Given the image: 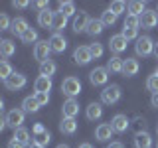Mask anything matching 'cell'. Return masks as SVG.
I'll use <instances>...</instances> for the list:
<instances>
[{
	"instance_id": "816d5d0a",
	"label": "cell",
	"mask_w": 158,
	"mask_h": 148,
	"mask_svg": "<svg viewBox=\"0 0 158 148\" xmlns=\"http://www.w3.org/2000/svg\"><path fill=\"white\" fill-rule=\"evenodd\" d=\"M154 56H156V59H158V42H156V46H154Z\"/></svg>"
},
{
	"instance_id": "ac0fdd59",
	"label": "cell",
	"mask_w": 158,
	"mask_h": 148,
	"mask_svg": "<svg viewBox=\"0 0 158 148\" xmlns=\"http://www.w3.org/2000/svg\"><path fill=\"white\" fill-rule=\"evenodd\" d=\"M156 24H158V14L154 12V10H146V12L140 16V26L142 28L150 30V28H154Z\"/></svg>"
},
{
	"instance_id": "30bf717a",
	"label": "cell",
	"mask_w": 158,
	"mask_h": 148,
	"mask_svg": "<svg viewBox=\"0 0 158 148\" xmlns=\"http://www.w3.org/2000/svg\"><path fill=\"white\" fill-rule=\"evenodd\" d=\"M61 113H63V118H75V115L79 113V103L75 99H67L61 107Z\"/></svg>"
},
{
	"instance_id": "8fae6325",
	"label": "cell",
	"mask_w": 158,
	"mask_h": 148,
	"mask_svg": "<svg viewBox=\"0 0 158 148\" xmlns=\"http://www.w3.org/2000/svg\"><path fill=\"white\" fill-rule=\"evenodd\" d=\"M49 46H52V51L56 53H63L67 47V39L61 36V34H53L52 38H49Z\"/></svg>"
},
{
	"instance_id": "11a10c76",
	"label": "cell",
	"mask_w": 158,
	"mask_h": 148,
	"mask_svg": "<svg viewBox=\"0 0 158 148\" xmlns=\"http://www.w3.org/2000/svg\"><path fill=\"white\" fill-rule=\"evenodd\" d=\"M156 132H158V128H156Z\"/></svg>"
},
{
	"instance_id": "bcb514c9",
	"label": "cell",
	"mask_w": 158,
	"mask_h": 148,
	"mask_svg": "<svg viewBox=\"0 0 158 148\" xmlns=\"http://www.w3.org/2000/svg\"><path fill=\"white\" fill-rule=\"evenodd\" d=\"M30 2H26V0H18V2H12V6L14 8H26Z\"/></svg>"
},
{
	"instance_id": "f5cc1de1",
	"label": "cell",
	"mask_w": 158,
	"mask_h": 148,
	"mask_svg": "<svg viewBox=\"0 0 158 148\" xmlns=\"http://www.w3.org/2000/svg\"><path fill=\"white\" fill-rule=\"evenodd\" d=\"M56 148H69V146H67V144H57Z\"/></svg>"
},
{
	"instance_id": "8d00e7d4",
	"label": "cell",
	"mask_w": 158,
	"mask_h": 148,
	"mask_svg": "<svg viewBox=\"0 0 158 148\" xmlns=\"http://www.w3.org/2000/svg\"><path fill=\"white\" fill-rule=\"evenodd\" d=\"M22 42H24V43H34V42L38 43V32H36V30H32V28H30L28 32L22 36Z\"/></svg>"
},
{
	"instance_id": "52a82bcc",
	"label": "cell",
	"mask_w": 158,
	"mask_h": 148,
	"mask_svg": "<svg viewBox=\"0 0 158 148\" xmlns=\"http://www.w3.org/2000/svg\"><path fill=\"white\" fill-rule=\"evenodd\" d=\"M89 81H91V85H105L109 81L107 67H95L91 73H89Z\"/></svg>"
},
{
	"instance_id": "e575fe53",
	"label": "cell",
	"mask_w": 158,
	"mask_h": 148,
	"mask_svg": "<svg viewBox=\"0 0 158 148\" xmlns=\"http://www.w3.org/2000/svg\"><path fill=\"white\" fill-rule=\"evenodd\" d=\"M12 67H10V63L6 61V59H4V61H0V77H2L4 79V81H6V79L10 77V75H12Z\"/></svg>"
},
{
	"instance_id": "2e32d148",
	"label": "cell",
	"mask_w": 158,
	"mask_h": 148,
	"mask_svg": "<svg viewBox=\"0 0 158 148\" xmlns=\"http://www.w3.org/2000/svg\"><path fill=\"white\" fill-rule=\"evenodd\" d=\"M113 126L111 125H107V122H103V125H99L97 128H95V138L99 142H107L109 138H111V134H113Z\"/></svg>"
},
{
	"instance_id": "f907efd6",
	"label": "cell",
	"mask_w": 158,
	"mask_h": 148,
	"mask_svg": "<svg viewBox=\"0 0 158 148\" xmlns=\"http://www.w3.org/2000/svg\"><path fill=\"white\" fill-rule=\"evenodd\" d=\"M28 148H44V146H40V144H36V142H32V144H28Z\"/></svg>"
},
{
	"instance_id": "6da1fadb",
	"label": "cell",
	"mask_w": 158,
	"mask_h": 148,
	"mask_svg": "<svg viewBox=\"0 0 158 148\" xmlns=\"http://www.w3.org/2000/svg\"><path fill=\"white\" fill-rule=\"evenodd\" d=\"M61 93L67 99H75L81 93V81L77 77H65L61 83Z\"/></svg>"
},
{
	"instance_id": "44dd1931",
	"label": "cell",
	"mask_w": 158,
	"mask_h": 148,
	"mask_svg": "<svg viewBox=\"0 0 158 148\" xmlns=\"http://www.w3.org/2000/svg\"><path fill=\"white\" fill-rule=\"evenodd\" d=\"M59 130H61L63 134H75L77 121H75V118H63V121L59 122Z\"/></svg>"
},
{
	"instance_id": "7c38bea8",
	"label": "cell",
	"mask_w": 158,
	"mask_h": 148,
	"mask_svg": "<svg viewBox=\"0 0 158 148\" xmlns=\"http://www.w3.org/2000/svg\"><path fill=\"white\" fill-rule=\"evenodd\" d=\"M111 126H113V130L115 132H127L128 130V118H127V115H115L113 117V121H111Z\"/></svg>"
},
{
	"instance_id": "5bb4252c",
	"label": "cell",
	"mask_w": 158,
	"mask_h": 148,
	"mask_svg": "<svg viewBox=\"0 0 158 148\" xmlns=\"http://www.w3.org/2000/svg\"><path fill=\"white\" fill-rule=\"evenodd\" d=\"M89 22H91V18L87 16L85 12H79L75 18H73V32H85L87 26H89Z\"/></svg>"
},
{
	"instance_id": "d4e9b609",
	"label": "cell",
	"mask_w": 158,
	"mask_h": 148,
	"mask_svg": "<svg viewBox=\"0 0 158 148\" xmlns=\"http://www.w3.org/2000/svg\"><path fill=\"white\" fill-rule=\"evenodd\" d=\"M56 69H57V65L52 61V59H48V61L40 63V75H44V77H52L53 73H56Z\"/></svg>"
},
{
	"instance_id": "8992f818",
	"label": "cell",
	"mask_w": 158,
	"mask_h": 148,
	"mask_svg": "<svg viewBox=\"0 0 158 148\" xmlns=\"http://www.w3.org/2000/svg\"><path fill=\"white\" fill-rule=\"evenodd\" d=\"M49 51H52V46H49L48 39H42V42H38L36 46H34V57H36L40 63H44V61L49 59Z\"/></svg>"
},
{
	"instance_id": "9f6ffc18",
	"label": "cell",
	"mask_w": 158,
	"mask_h": 148,
	"mask_svg": "<svg viewBox=\"0 0 158 148\" xmlns=\"http://www.w3.org/2000/svg\"><path fill=\"white\" fill-rule=\"evenodd\" d=\"M156 148H158V144H156Z\"/></svg>"
},
{
	"instance_id": "f35d334b",
	"label": "cell",
	"mask_w": 158,
	"mask_h": 148,
	"mask_svg": "<svg viewBox=\"0 0 158 148\" xmlns=\"http://www.w3.org/2000/svg\"><path fill=\"white\" fill-rule=\"evenodd\" d=\"M89 51H91V56L97 59V57H101V56H103V46L95 42V43H91V46H89Z\"/></svg>"
},
{
	"instance_id": "9a60e30c",
	"label": "cell",
	"mask_w": 158,
	"mask_h": 148,
	"mask_svg": "<svg viewBox=\"0 0 158 148\" xmlns=\"http://www.w3.org/2000/svg\"><path fill=\"white\" fill-rule=\"evenodd\" d=\"M138 69H140V65H138V61L135 57H127L125 63H123V75L125 77H132L138 73Z\"/></svg>"
},
{
	"instance_id": "ffe728a7",
	"label": "cell",
	"mask_w": 158,
	"mask_h": 148,
	"mask_svg": "<svg viewBox=\"0 0 158 148\" xmlns=\"http://www.w3.org/2000/svg\"><path fill=\"white\" fill-rule=\"evenodd\" d=\"M135 146L136 148H150L152 146V138L148 132H136V136H135Z\"/></svg>"
},
{
	"instance_id": "4dcf8cb0",
	"label": "cell",
	"mask_w": 158,
	"mask_h": 148,
	"mask_svg": "<svg viewBox=\"0 0 158 148\" xmlns=\"http://www.w3.org/2000/svg\"><path fill=\"white\" fill-rule=\"evenodd\" d=\"M117 18H118V16H117V14H113V12H111V10H109V8H107V10H105V12H103V16H101V22H103V24H105V26H113V24H115V22H117Z\"/></svg>"
},
{
	"instance_id": "e0dca14e",
	"label": "cell",
	"mask_w": 158,
	"mask_h": 148,
	"mask_svg": "<svg viewBox=\"0 0 158 148\" xmlns=\"http://www.w3.org/2000/svg\"><path fill=\"white\" fill-rule=\"evenodd\" d=\"M53 18H56V12H52L49 8L42 10V12L38 14V24L42 28H52L53 26Z\"/></svg>"
},
{
	"instance_id": "7bdbcfd3",
	"label": "cell",
	"mask_w": 158,
	"mask_h": 148,
	"mask_svg": "<svg viewBox=\"0 0 158 148\" xmlns=\"http://www.w3.org/2000/svg\"><path fill=\"white\" fill-rule=\"evenodd\" d=\"M8 148H26V144H22V142L16 140V138H12V140L8 142Z\"/></svg>"
},
{
	"instance_id": "d6986e66",
	"label": "cell",
	"mask_w": 158,
	"mask_h": 148,
	"mask_svg": "<svg viewBox=\"0 0 158 148\" xmlns=\"http://www.w3.org/2000/svg\"><path fill=\"white\" fill-rule=\"evenodd\" d=\"M49 89H52V77L40 75L36 79V83H34V91L36 93H49Z\"/></svg>"
},
{
	"instance_id": "7a4b0ae2",
	"label": "cell",
	"mask_w": 158,
	"mask_h": 148,
	"mask_svg": "<svg viewBox=\"0 0 158 148\" xmlns=\"http://www.w3.org/2000/svg\"><path fill=\"white\" fill-rule=\"evenodd\" d=\"M154 46L156 43L152 42V38L150 36H142V38H138L136 39V56H142V57H146V56H150V53H154Z\"/></svg>"
},
{
	"instance_id": "ab89813d",
	"label": "cell",
	"mask_w": 158,
	"mask_h": 148,
	"mask_svg": "<svg viewBox=\"0 0 158 148\" xmlns=\"http://www.w3.org/2000/svg\"><path fill=\"white\" fill-rule=\"evenodd\" d=\"M123 36H125V39L128 42V39H138V30H132V28H123Z\"/></svg>"
},
{
	"instance_id": "f546056e",
	"label": "cell",
	"mask_w": 158,
	"mask_h": 148,
	"mask_svg": "<svg viewBox=\"0 0 158 148\" xmlns=\"http://www.w3.org/2000/svg\"><path fill=\"white\" fill-rule=\"evenodd\" d=\"M57 12H61L63 14V16H77V10H75V4H73V2H59V10H57Z\"/></svg>"
},
{
	"instance_id": "7402d4cb",
	"label": "cell",
	"mask_w": 158,
	"mask_h": 148,
	"mask_svg": "<svg viewBox=\"0 0 158 148\" xmlns=\"http://www.w3.org/2000/svg\"><path fill=\"white\" fill-rule=\"evenodd\" d=\"M85 115H87L89 121H97V118H101V117H103V107H101V103H91V105L87 107Z\"/></svg>"
},
{
	"instance_id": "4316f807",
	"label": "cell",
	"mask_w": 158,
	"mask_h": 148,
	"mask_svg": "<svg viewBox=\"0 0 158 148\" xmlns=\"http://www.w3.org/2000/svg\"><path fill=\"white\" fill-rule=\"evenodd\" d=\"M65 26H67V16H63L61 12H56V18H53V26H52V30H56V34H59Z\"/></svg>"
},
{
	"instance_id": "cb8c5ba5",
	"label": "cell",
	"mask_w": 158,
	"mask_h": 148,
	"mask_svg": "<svg viewBox=\"0 0 158 148\" xmlns=\"http://www.w3.org/2000/svg\"><path fill=\"white\" fill-rule=\"evenodd\" d=\"M22 111L24 113H38L40 111V103L36 101V97H26L22 101Z\"/></svg>"
},
{
	"instance_id": "9c48e42d",
	"label": "cell",
	"mask_w": 158,
	"mask_h": 148,
	"mask_svg": "<svg viewBox=\"0 0 158 148\" xmlns=\"http://www.w3.org/2000/svg\"><path fill=\"white\" fill-rule=\"evenodd\" d=\"M127 39L123 34H117V36H111V39H109V47H111L113 53H123L127 49Z\"/></svg>"
},
{
	"instance_id": "ba28073f",
	"label": "cell",
	"mask_w": 158,
	"mask_h": 148,
	"mask_svg": "<svg viewBox=\"0 0 158 148\" xmlns=\"http://www.w3.org/2000/svg\"><path fill=\"white\" fill-rule=\"evenodd\" d=\"M91 59H93V56H91V51H89L87 46H79L75 51H73V61H75L77 65H87Z\"/></svg>"
},
{
	"instance_id": "d6a6232c",
	"label": "cell",
	"mask_w": 158,
	"mask_h": 148,
	"mask_svg": "<svg viewBox=\"0 0 158 148\" xmlns=\"http://www.w3.org/2000/svg\"><path fill=\"white\" fill-rule=\"evenodd\" d=\"M109 10H111L113 14H117V16H118V14H123V12L127 10V4L123 2V0H115V2H111V6H109Z\"/></svg>"
},
{
	"instance_id": "836d02e7",
	"label": "cell",
	"mask_w": 158,
	"mask_h": 148,
	"mask_svg": "<svg viewBox=\"0 0 158 148\" xmlns=\"http://www.w3.org/2000/svg\"><path fill=\"white\" fill-rule=\"evenodd\" d=\"M49 140H52V134H49L48 130H44V132H40V134H36V140H32V142H36L40 146H46V144H49Z\"/></svg>"
},
{
	"instance_id": "ee69618b",
	"label": "cell",
	"mask_w": 158,
	"mask_h": 148,
	"mask_svg": "<svg viewBox=\"0 0 158 148\" xmlns=\"http://www.w3.org/2000/svg\"><path fill=\"white\" fill-rule=\"evenodd\" d=\"M44 130H46V128H44V125H40V122H38V125H34V128H32L34 136H36V134H40V132H44Z\"/></svg>"
},
{
	"instance_id": "5b68a950",
	"label": "cell",
	"mask_w": 158,
	"mask_h": 148,
	"mask_svg": "<svg viewBox=\"0 0 158 148\" xmlns=\"http://www.w3.org/2000/svg\"><path fill=\"white\" fill-rule=\"evenodd\" d=\"M26 83H28L26 75H22V73H16V71H14L12 75H10L6 81H4V85H6L8 91H18V89H24V87H26Z\"/></svg>"
},
{
	"instance_id": "7dc6e473",
	"label": "cell",
	"mask_w": 158,
	"mask_h": 148,
	"mask_svg": "<svg viewBox=\"0 0 158 148\" xmlns=\"http://www.w3.org/2000/svg\"><path fill=\"white\" fill-rule=\"evenodd\" d=\"M150 105H152V107H158V93H152V97H150Z\"/></svg>"
},
{
	"instance_id": "f1b7e54d",
	"label": "cell",
	"mask_w": 158,
	"mask_h": 148,
	"mask_svg": "<svg viewBox=\"0 0 158 148\" xmlns=\"http://www.w3.org/2000/svg\"><path fill=\"white\" fill-rule=\"evenodd\" d=\"M0 51H2L4 57H10V56L16 53V46H14L10 39H2V42H0Z\"/></svg>"
},
{
	"instance_id": "60d3db41",
	"label": "cell",
	"mask_w": 158,
	"mask_h": 148,
	"mask_svg": "<svg viewBox=\"0 0 158 148\" xmlns=\"http://www.w3.org/2000/svg\"><path fill=\"white\" fill-rule=\"evenodd\" d=\"M34 97H36V101L40 103V107H44V105L49 103V93H34Z\"/></svg>"
},
{
	"instance_id": "681fc988",
	"label": "cell",
	"mask_w": 158,
	"mask_h": 148,
	"mask_svg": "<svg viewBox=\"0 0 158 148\" xmlns=\"http://www.w3.org/2000/svg\"><path fill=\"white\" fill-rule=\"evenodd\" d=\"M77 148H93V146H91V144H89V142H83V144H79Z\"/></svg>"
},
{
	"instance_id": "83f0119b",
	"label": "cell",
	"mask_w": 158,
	"mask_h": 148,
	"mask_svg": "<svg viewBox=\"0 0 158 148\" xmlns=\"http://www.w3.org/2000/svg\"><path fill=\"white\" fill-rule=\"evenodd\" d=\"M144 12H146V10H144V2H138V0H135V2H128V14L140 18Z\"/></svg>"
},
{
	"instance_id": "db71d44e",
	"label": "cell",
	"mask_w": 158,
	"mask_h": 148,
	"mask_svg": "<svg viewBox=\"0 0 158 148\" xmlns=\"http://www.w3.org/2000/svg\"><path fill=\"white\" fill-rule=\"evenodd\" d=\"M156 75H158V69H156Z\"/></svg>"
},
{
	"instance_id": "1f68e13d",
	"label": "cell",
	"mask_w": 158,
	"mask_h": 148,
	"mask_svg": "<svg viewBox=\"0 0 158 148\" xmlns=\"http://www.w3.org/2000/svg\"><path fill=\"white\" fill-rule=\"evenodd\" d=\"M12 138L20 140L22 144H28V142H30V132L26 130V128H18V130H14V136Z\"/></svg>"
},
{
	"instance_id": "b9f144b4",
	"label": "cell",
	"mask_w": 158,
	"mask_h": 148,
	"mask_svg": "<svg viewBox=\"0 0 158 148\" xmlns=\"http://www.w3.org/2000/svg\"><path fill=\"white\" fill-rule=\"evenodd\" d=\"M10 26H12L10 18L6 16V14H2V16H0V30H10Z\"/></svg>"
},
{
	"instance_id": "d590c367",
	"label": "cell",
	"mask_w": 158,
	"mask_h": 148,
	"mask_svg": "<svg viewBox=\"0 0 158 148\" xmlns=\"http://www.w3.org/2000/svg\"><path fill=\"white\" fill-rule=\"evenodd\" d=\"M140 26V18L138 16H132V14H128L125 18V28H132V30H138Z\"/></svg>"
},
{
	"instance_id": "4fadbf2b",
	"label": "cell",
	"mask_w": 158,
	"mask_h": 148,
	"mask_svg": "<svg viewBox=\"0 0 158 148\" xmlns=\"http://www.w3.org/2000/svg\"><path fill=\"white\" fill-rule=\"evenodd\" d=\"M10 30H12L14 36H20V38H22L24 34H26L28 30H30L28 20H26V18H14V20H12V26H10Z\"/></svg>"
},
{
	"instance_id": "277c9868",
	"label": "cell",
	"mask_w": 158,
	"mask_h": 148,
	"mask_svg": "<svg viewBox=\"0 0 158 148\" xmlns=\"http://www.w3.org/2000/svg\"><path fill=\"white\" fill-rule=\"evenodd\" d=\"M4 121H6V126L18 130V128H22V125H24V111L22 109H12V111L4 117Z\"/></svg>"
},
{
	"instance_id": "484cf974",
	"label": "cell",
	"mask_w": 158,
	"mask_h": 148,
	"mask_svg": "<svg viewBox=\"0 0 158 148\" xmlns=\"http://www.w3.org/2000/svg\"><path fill=\"white\" fill-rule=\"evenodd\" d=\"M103 28H105V24H103L101 18H99V20H91V22H89V26H87L85 32L89 34V36H99V34L103 32Z\"/></svg>"
},
{
	"instance_id": "603a6c76",
	"label": "cell",
	"mask_w": 158,
	"mask_h": 148,
	"mask_svg": "<svg viewBox=\"0 0 158 148\" xmlns=\"http://www.w3.org/2000/svg\"><path fill=\"white\" fill-rule=\"evenodd\" d=\"M123 63H125V59H121L118 56H113L107 61V71L109 73H123Z\"/></svg>"
},
{
	"instance_id": "f6af8a7d",
	"label": "cell",
	"mask_w": 158,
	"mask_h": 148,
	"mask_svg": "<svg viewBox=\"0 0 158 148\" xmlns=\"http://www.w3.org/2000/svg\"><path fill=\"white\" fill-rule=\"evenodd\" d=\"M34 6L40 8V12H42V10H46V8H48V2H46V0H38V2L34 4Z\"/></svg>"
},
{
	"instance_id": "74e56055",
	"label": "cell",
	"mask_w": 158,
	"mask_h": 148,
	"mask_svg": "<svg viewBox=\"0 0 158 148\" xmlns=\"http://www.w3.org/2000/svg\"><path fill=\"white\" fill-rule=\"evenodd\" d=\"M146 89L152 91V93H158V75H156V73L146 79Z\"/></svg>"
},
{
	"instance_id": "3957f363",
	"label": "cell",
	"mask_w": 158,
	"mask_h": 148,
	"mask_svg": "<svg viewBox=\"0 0 158 148\" xmlns=\"http://www.w3.org/2000/svg\"><path fill=\"white\" fill-rule=\"evenodd\" d=\"M118 99H121V87L118 85H109L101 91V101L105 105H115V103H118Z\"/></svg>"
},
{
	"instance_id": "c3c4849f",
	"label": "cell",
	"mask_w": 158,
	"mask_h": 148,
	"mask_svg": "<svg viewBox=\"0 0 158 148\" xmlns=\"http://www.w3.org/2000/svg\"><path fill=\"white\" fill-rule=\"evenodd\" d=\"M107 148H125V146H123L121 142H111V144H109Z\"/></svg>"
}]
</instances>
